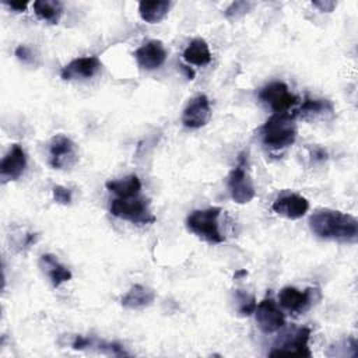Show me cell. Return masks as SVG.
<instances>
[{
  "mask_svg": "<svg viewBox=\"0 0 358 358\" xmlns=\"http://www.w3.org/2000/svg\"><path fill=\"white\" fill-rule=\"evenodd\" d=\"M310 231L320 239L355 243L358 239V221L354 215L337 210H319L309 218Z\"/></svg>",
  "mask_w": 358,
  "mask_h": 358,
  "instance_id": "cell-1",
  "label": "cell"
},
{
  "mask_svg": "<svg viewBox=\"0 0 358 358\" xmlns=\"http://www.w3.org/2000/svg\"><path fill=\"white\" fill-rule=\"evenodd\" d=\"M262 143L273 150L280 151L294 144L296 137L295 115L289 112L274 113L259 129Z\"/></svg>",
  "mask_w": 358,
  "mask_h": 358,
  "instance_id": "cell-2",
  "label": "cell"
},
{
  "mask_svg": "<svg viewBox=\"0 0 358 358\" xmlns=\"http://www.w3.org/2000/svg\"><path fill=\"white\" fill-rule=\"evenodd\" d=\"M220 214H221L220 207L194 210L186 218V228L193 235H196L197 238L208 243H222L225 238L218 228Z\"/></svg>",
  "mask_w": 358,
  "mask_h": 358,
  "instance_id": "cell-3",
  "label": "cell"
},
{
  "mask_svg": "<svg viewBox=\"0 0 358 358\" xmlns=\"http://www.w3.org/2000/svg\"><path fill=\"white\" fill-rule=\"evenodd\" d=\"M246 155L242 152L239 155L238 165L229 172L227 186L231 199L238 204H246L252 201L256 196V189L253 180L246 169Z\"/></svg>",
  "mask_w": 358,
  "mask_h": 358,
  "instance_id": "cell-4",
  "label": "cell"
},
{
  "mask_svg": "<svg viewBox=\"0 0 358 358\" xmlns=\"http://www.w3.org/2000/svg\"><path fill=\"white\" fill-rule=\"evenodd\" d=\"M109 211L112 215L134 224H151L155 221V217L150 213L147 200L137 196L129 199L119 197L112 200Z\"/></svg>",
  "mask_w": 358,
  "mask_h": 358,
  "instance_id": "cell-5",
  "label": "cell"
},
{
  "mask_svg": "<svg viewBox=\"0 0 358 358\" xmlns=\"http://www.w3.org/2000/svg\"><path fill=\"white\" fill-rule=\"evenodd\" d=\"M259 98L262 102L268 105L274 113L288 112L298 102V96L294 95L287 84L281 81H274L264 85L259 92Z\"/></svg>",
  "mask_w": 358,
  "mask_h": 358,
  "instance_id": "cell-6",
  "label": "cell"
},
{
  "mask_svg": "<svg viewBox=\"0 0 358 358\" xmlns=\"http://www.w3.org/2000/svg\"><path fill=\"white\" fill-rule=\"evenodd\" d=\"M309 337L310 329L309 327H299L289 334H285L278 344L270 351V357L277 355H298V357H310L309 350Z\"/></svg>",
  "mask_w": 358,
  "mask_h": 358,
  "instance_id": "cell-7",
  "label": "cell"
},
{
  "mask_svg": "<svg viewBox=\"0 0 358 358\" xmlns=\"http://www.w3.org/2000/svg\"><path fill=\"white\" fill-rule=\"evenodd\" d=\"M78 161L77 145L63 134H56L49 144V164L55 169H66Z\"/></svg>",
  "mask_w": 358,
  "mask_h": 358,
  "instance_id": "cell-8",
  "label": "cell"
},
{
  "mask_svg": "<svg viewBox=\"0 0 358 358\" xmlns=\"http://www.w3.org/2000/svg\"><path fill=\"white\" fill-rule=\"evenodd\" d=\"M255 316L259 329L266 334L278 331L285 324L284 313L271 298H264L259 305H256Z\"/></svg>",
  "mask_w": 358,
  "mask_h": 358,
  "instance_id": "cell-9",
  "label": "cell"
},
{
  "mask_svg": "<svg viewBox=\"0 0 358 358\" xmlns=\"http://www.w3.org/2000/svg\"><path fill=\"white\" fill-rule=\"evenodd\" d=\"M211 117V106L207 95L194 96L182 113V123L187 129H200L207 124Z\"/></svg>",
  "mask_w": 358,
  "mask_h": 358,
  "instance_id": "cell-10",
  "label": "cell"
},
{
  "mask_svg": "<svg viewBox=\"0 0 358 358\" xmlns=\"http://www.w3.org/2000/svg\"><path fill=\"white\" fill-rule=\"evenodd\" d=\"M273 211L287 220L302 218L309 210V201L296 193H285L278 196L273 206Z\"/></svg>",
  "mask_w": 358,
  "mask_h": 358,
  "instance_id": "cell-11",
  "label": "cell"
},
{
  "mask_svg": "<svg viewBox=\"0 0 358 358\" xmlns=\"http://www.w3.org/2000/svg\"><path fill=\"white\" fill-rule=\"evenodd\" d=\"M134 59L140 69L151 71L164 64L166 59V49L161 41L151 39L134 52Z\"/></svg>",
  "mask_w": 358,
  "mask_h": 358,
  "instance_id": "cell-12",
  "label": "cell"
},
{
  "mask_svg": "<svg viewBox=\"0 0 358 358\" xmlns=\"http://www.w3.org/2000/svg\"><path fill=\"white\" fill-rule=\"evenodd\" d=\"M315 291L316 289L313 288L299 291L295 287H284L278 294V302L284 309L294 315L302 313L310 308Z\"/></svg>",
  "mask_w": 358,
  "mask_h": 358,
  "instance_id": "cell-13",
  "label": "cell"
},
{
  "mask_svg": "<svg viewBox=\"0 0 358 358\" xmlns=\"http://www.w3.org/2000/svg\"><path fill=\"white\" fill-rule=\"evenodd\" d=\"M102 67L98 56H83L71 60L60 70V77L63 80H78V78H91Z\"/></svg>",
  "mask_w": 358,
  "mask_h": 358,
  "instance_id": "cell-14",
  "label": "cell"
},
{
  "mask_svg": "<svg viewBox=\"0 0 358 358\" xmlns=\"http://www.w3.org/2000/svg\"><path fill=\"white\" fill-rule=\"evenodd\" d=\"M27 166V157L20 144H13L0 164V176L3 182L17 180L24 173Z\"/></svg>",
  "mask_w": 358,
  "mask_h": 358,
  "instance_id": "cell-15",
  "label": "cell"
},
{
  "mask_svg": "<svg viewBox=\"0 0 358 358\" xmlns=\"http://www.w3.org/2000/svg\"><path fill=\"white\" fill-rule=\"evenodd\" d=\"M39 266L42 271L48 275L50 284L55 288L71 280V271L64 264H62L55 255H50V253L42 255L39 259Z\"/></svg>",
  "mask_w": 358,
  "mask_h": 358,
  "instance_id": "cell-16",
  "label": "cell"
},
{
  "mask_svg": "<svg viewBox=\"0 0 358 358\" xmlns=\"http://www.w3.org/2000/svg\"><path fill=\"white\" fill-rule=\"evenodd\" d=\"M73 348L74 350H96L103 354L115 355V357H127L129 352L124 351L123 345L119 343H109L103 340H98L95 337H84V336H77L73 341Z\"/></svg>",
  "mask_w": 358,
  "mask_h": 358,
  "instance_id": "cell-17",
  "label": "cell"
},
{
  "mask_svg": "<svg viewBox=\"0 0 358 358\" xmlns=\"http://www.w3.org/2000/svg\"><path fill=\"white\" fill-rule=\"evenodd\" d=\"M155 299V292L141 284H134L120 299V303L126 309H143L150 306Z\"/></svg>",
  "mask_w": 358,
  "mask_h": 358,
  "instance_id": "cell-18",
  "label": "cell"
},
{
  "mask_svg": "<svg viewBox=\"0 0 358 358\" xmlns=\"http://www.w3.org/2000/svg\"><path fill=\"white\" fill-rule=\"evenodd\" d=\"M183 59L186 63L194 66L208 64L211 62V52L208 43L201 38L193 39L183 50Z\"/></svg>",
  "mask_w": 358,
  "mask_h": 358,
  "instance_id": "cell-19",
  "label": "cell"
},
{
  "mask_svg": "<svg viewBox=\"0 0 358 358\" xmlns=\"http://www.w3.org/2000/svg\"><path fill=\"white\" fill-rule=\"evenodd\" d=\"M105 186L109 192L115 193L122 199L136 197L141 190V182L136 175H129L126 178L116 179V180H108Z\"/></svg>",
  "mask_w": 358,
  "mask_h": 358,
  "instance_id": "cell-20",
  "label": "cell"
},
{
  "mask_svg": "<svg viewBox=\"0 0 358 358\" xmlns=\"http://www.w3.org/2000/svg\"><path fill=\"white\" fill-rule=\"evenodd\" d=\"M171 7V3L166 0L162 1H140L138 3V14L143 21L148 24L159 22L165 18Z\"/></svg>",
  "mask_w": 358,
  "mask_h": 358,
  "instance_id": "cell-21",
  "label": "cell"
},
{
  "mask_svg": "<svg viewBox=\"0 0 358 358\" xmlns=\"http://www.w3.org/2000/svg\"><path fill=\"white\" fill-rule=\"evenodd\" d=\"M34 11L38 18L56 24L63 13V3L59 0H36L34 1Z\"/></svg>",
  "mask_w": 358,
  "mask_h": 358,
  "instance_id": "cell-22",
  "label": "cell"
},
{
  "mask_svg": "<svg viewBox=\"0 0 358 358\" xmlns=\"http://www.w3.org/2000/svg\"><path fill=\"white\" fill-rule=\"evenodd\" d=\"M331 113L333 112V105L327 101V99H316V98H309L306 96L303 103L301 105L299 109L295 110V117L299 116L302 119H308V117H315L323 113Z\"/></svg>",
  "mask_w": 358,
  "mask_h": 358,
  "instance_id": "cell-23",
  "label": "cell"
},
{
  "mask_svg": "<svg viewBox=\"0 0 358 358\" xmlns=\"http://www.w3.org/2000/svg\"><path fill=\"white\" fill-rule=\"evenodd\" d=\"M236 299H238V312L241 316H250L252 313H255L257 303L253 295H249L248 292L236 289Z\"/></svg>",
  "mask_w": 358,
  "mask_h": 358,
  "instance_id": "cell-24",
  "label": "cell"
},
{
  "mask_svg": "<svg viewBox=\"0 0 358 358\" xmlns=\"http://www.w3.org/2000/svg\"><path fill=\"white\" fill-rule=\"evenodd\" d=\"M52 194H53L55 201L59 203V204H63V206L70 204V203H71V199H73L71 190L67 189V187H64V186H60V185L53 186Z\"/></svg>",
  "mask_w": 358,
  "mask_h": 358,
  "instance_id": "cell-25",
  "label": "cell"
},
{
  "mask_svg": "<svg viewBox=\"0 0 358 358\" xmlns=\"http://www.w3.org/2000/svg\"><path fill=\"white\" fill-rule=\"evenodd\" d=\"M253 7V3L249 1H234L228 8H227V15L228 17H239L245 13L249 11V8Z\"/></svg>",
  "mask_w": 358,
  "mask_h": 358,
  "instance_id": "cell-26",
  "label": "cell"
},
{
  "mask_svg": "<svg viewBox=\"0 0 358 358\" xmlns=\"http://www.w3.org/2000/svg\"><path fill=\"white\" fill-rule=\"evenodd\" d=\"M15 56L20 62L25 63V64H29L34 62V55H32V50L25 46V45H18L17 49H15Z\"/></svg>",
  "mask_w": 358,
  "mask_h": 358,
  "instance_id": "cell-27",
  "label": "cell"
},
{
  "mask_svg": "<svg viewBox=\"0 0 358 358\" xmlns=\"http://www.w3.org/2000/svg\"><path fill=\"white\" fill-rule=\"evenodd\" d=\"M4 4L7 7H10L11 10H14L15 13L25 11L27 7H28V1H4Z\"/></svg>",
  "mask_w": 358,
  "mask_h": 358,
  "instance_id": "cell-28",
  "label": "cell"
},
{
  "mask_svg": "<svg viewBox=\"0 0 358 358\" xmlns=\"http://www.w3.org/2000/svg\"><path fill=\"white\" fill-rule=\"evenodd\" d=\"M312 4L317 8H320V11H326V13L333 11V8L337 6L336 1H313Z\"/></svg>",
  "mask_w": 358,
  "mask_h": 358,
  "instance_id": "cell-29",
  "label": "cell"
},
{
  "mask_svg": "<svg viewBox=\"0 0 358 358\" xmlns=\"http://www.w3.org/2000/svg\"><path fill=\"white\" fill-rule=\"evenodd\" d=\"M179 67H180L182 71L186 73V76H187L189 80H193V78H194V71H193L190 67H187V66H185V64H180Z\"/></svg>",
  "mask_w": 358,
  "mask_h": 358,
  "instance_id": "cell-30",
  "label": "cell"
}]
</instances>
